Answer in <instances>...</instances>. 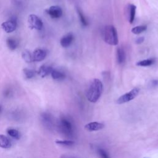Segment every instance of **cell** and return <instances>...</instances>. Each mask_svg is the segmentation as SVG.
<instances>
[{"instance_id": "cell-30", "label": "cell", "mask_w": 158, "mask_h": 158, "mask_svg": "<svg viewBox=\"0 0 158 158\" xmlns=\"http://www.w3.org/2000/svg\"><path fill=\"white\" fill-rule=\"evenodd\" d=\"M19 158H23V157H19Z\"/></svg>"}, {"instance_id": "cell-29", "label": "cell", "mask_w": 158, "mask_h": 158, "mask_svg": "<svg viewBox=\"0 0 158 158\" xmlns=\"http://www.w3.org/2000/svg\"><path fill=\"white\" fill-rule=\"evenodd\" d=\"M1 106H0V111H1Z\"/></svg>"}, {"instance_id": "cell-8", "label": "cell", "mask_w": 158, "mask_h": 158, "mask_svg": "<svg viewBox=\"0 0 158 158\" xmlns=\"http://www.w3.org/2000/svg\"><path fill=\"white\" fill-rule=\"evenodd\" d=\"M45 11L52 19H59L62 15V10L59 6H50Z\"/></svg>"}, {"instance_id": "cell-4", "label": "cell", "mask_w": 158, "mask_h": 158, "mask_svg": "<svg viewBox=\"0 0 158 158\" xmlns=\"http://www.w3.org/2000/svg\"><path fill=\"white\" fill-rule=\"evenodd\" d=\"M40 121L44 128L48 130H52L54 127V120L52 115L47 112H44L40 115Z\"/></svg>"}, {"instance_id": "cell-25", "label": "cell", "mask_w": 158, "mask_h": 158, "mask_svg": "<svg viewBox=\"0 0 158 158\" xmlns=\"http://www.w3.org/2000/svg\"><path fill=\"white\" fill-rule=\"evenodd\" d=\"M98 153L101 158H110L108 154L103 149H101V148L98 149Z\"/></svg>"}, {"instance_id": "cell-24", "label": "cell", "mask_w": 158, "mask_h": 158, "mask_svg": "<svg viewBox=\"0 0 158 158\" xmlns=\"http://www.w3.org/2000/svg\"><path fill=\"white\" fill-rule=\"evenodd\" d=\"M77 12H78V14L79 18H80V20L81 24L83 26H87L88 25L87 20L86 19V18H85V15H83V14L82 13V12L79 9H77Z\"/></svg>"}, {"instance_id": "cell-10", "label": "cell", "mask_w": 158, "mask_h": 158, "mask_svg": "<svg viewBox=\"0 0 158 158\" xmlns=\"http://www.w3.org/2000/svg\"><path fill=\"white\" fill-rule=\"evenodd\" d=\"M104 127V125L98 122H92L87 123L85 126V128L89 131H98L102 129Z\"/></svg>"}, {"instance_id": "cell-20", "label": "cell", "mask_w": 158, "mask_h": 158, "mask_svg": "<svg viewBox=\"0 0 158 158\" xmlns=\"http://www.w3.org/2000/svg\"><path fill=\"white\" fill-rule=\"evenodd\" d=\"M23 73L26 79H30L35 77L36 72L31 69L24 68L23 69Z\"/></svg>"}, {"instance_id": "cell-28", "label": "cell", "mask_w": 158, "mask_h": 158, "mask_svg": "<svg viewBox=\"0 0 158 158\" xmlns=\"http://www.w3.org/2000/svg\"><path fill=\"white\" fill-rule=\"evenodd\" d=\"M60 158H77V157H75L72 156H69V155H62L60 156Z\"/></svg>"}, {"instance_id": "cell-27", "label": "cell", "mask_w": 158, "mask_h": 158, "mask_svg": "<svg viewBox=\"0 0 158 158\" xmlns=\"http://www.w3.org/2000/svg\"><path fill=\"white\" fill-rule=\"evenodd\" d=\"M144 40V38L143 36H141V37H139L136 39V43L137 44H141L142 43Z\"/></svg>"}, {"instance_id": "cell-14", "label": "cell", "mask_w": 158, "mask_h": 158, "mask_svg": "<svg viewBox=\"0 0 158 158\" xmlns=\"http://www.w3.org/2000/svg\"><path fill=\"white\" fill-rule=\"evenodd\" d=\"M126 54L125 51L123 48L120 47L118 48L117 49V60L118 64H122L125 60Z\"/></svg>"}, {"instance_id": "cell-11", "label": "cell", "mask_w": 158, "mask_h": 158, "mask_svg": "<svg viewBox=\"0 0 158 158\" xmlns=\"http://www.w3.org/2000/svg\"><path fill=\"white\" fill-rule=\"evenodd\" d=\"M73 40V34L71 33H69L61 38L60 40V44L63 48H67L72 44Z\"/></svg>"}, {"instance_id": "cell-6", "label": "cell", "mask_w": 158, "mask_h": 158, "mask_svg": "<svg viewBox=\"0 0 158 158\" xmlns=\"http://www.w3.org/2000/svg\"><path fill=\"white\" fill-rule=\"evenodd\" d=\"M17 27V20L15 17H12L7 20L1 23L2 29L7 33H9L15 31Z\"/></svg>"}, {"instance_id": "cell-17", "label": "cell", "mask_w": 158, "mask_h": 158, "mask_svg": "<svg viewBox=\"0 0 158 158\" xmlns=\"http://www.w3.org/2000/svg\"><path fill=\"white\" fill-rule=\"evenodd\" d=\"M51 75L54 80H61L65 77V75L63 72L56 69H53L52 70L51 73Z\"/></svg>"}, {"instance_id": "cell-1", "label": "cell", "mask_w": 158, "mask_h": 158, "mask_svg": "<svg viewBox=\"0 0 158 158\" xmlns=\"http://www.w3.org/2000/svg\"><path fill=\"white\" fill-rule=\"evenodd\" d=\"M103 91V85L101 81L98 78L93 79L89 83L87 91L86 98L93 103L96 102L100 98Z\"/></svg>"}, {"instance_id": "cell-15", "label": "cell", "mask_w": 158, "mask_h": 158, "mask_svg": "<svg viewBox=\"0 0 158 158\" xmlns=\"http://www.w3.org/2000/svg\"><path fill=\"white\" fill-rule=\"evenodd\" d=\"M6 44L10 50L14 51L17 48L19 45V42L15 38L9 37L6 40Z\"/></svg>"}, {"instance_id": "cell-21", "label": "cell", "mask_w": 158, "mask_h": 158, "mask_svg": "<svg viewBox=\"0 0 158 158\" xmlns=\"http://www.w3.org/2000/svg\"><path fill=\"white\" fill-rule=\"evenodd\" d=\"M57 144L64 147H70L72 146L75 142L71 139H64V140H57L56 141Z\"/></svg>"}, {"instance_id": "cell-2", "label": "cell", "mask_w": 158, "mask_h": 158, "mask_svg": "<svg viewBox=\"0 0 158 158\" xmlns=\"http://www.w3.org/2000/svg\"><path fill=\"white\" fill-rule=\"evenodd\" d=\"M58 129L64 136L68 138H73L74 135L73 125L68 117L62 116L60 118L58 122Z\"/></svg>"}, {"instance_id": "cell-19", "label": "cell", "mask_w": 158, "mask_h": 158, "mask_svg": "<svg viewBox=\"0 0 158 158\" xmlns=\"http://www.w3.org/2000/svg\"><path fill=\"white\" fill-rule=\"evenodd\" d=\"M22 57L27 63H31L33 62L32 54H31L28 50L25 49L22 52Z\"/></svg>"}, {"instance_id": "cell-16", "label": "cell", "mask_w": 158, "mask_h": 158, "mask_svg": "<svg viewBox=\"0 0 158 158\" xmlns=\"http://www.w3.org/2000/svg\"><path fill=\"white\" fill-rule=\"evenodd\" d=\"M136 7L133 4H130L128 7V20L130 23H132L135 20Z\"/></svg>"}, {"instance_id": "cell-12", "label": "cell", "mask_w": 158, "mask_h": 158, "mask_svg": "<svg viewBox=\"0 0 158 158\" xmlns=\"http://www.w3.org/2000/svg\"><path fill=\"white\" fill-rule=\"evenodd\" d=\"M53 70L52 67L48 65H42L38 69L37 73L42 78H44L49 75H51L52 70Z\"/></svg>"}, {"instance_id": "cell-7", "label": "cell", "mask_w": 158, "mask_h": 158, "mask_svg": "<svg viewBox=\"0 0 158 158\" xmlns=\"http://www.w3.org/2000/svg\"><path fill=\"white\" fill-rule=\"evenodd\" d=\"M28 23L30 28L36 30H41L43 27V23L41 19L35 14H30L28 16Z\"/></svg>"}, {"instance_id": "cell-13", "label": "cell", "mask_w": 158, "mask_h": 158, "mask_svg": "<svg viewBox=\"0 0 158 158\" xmlns=\"http://www.w3.org/2000/svg\"><path fill=\"white\" fill-rule=\"evenodd\" d=\"M12 146L10 140L5 135L0 134V148L4 149L10 148Z\"/></svg>"}, {"instance_id": "cell-26", "label": "cell", "mask_w": 158, "mask_h": 158, "mask_svg": "<svg viewBox=\"0 0 158 158\" xmlns=\"http://www.w3.org/2000/svg\"><path fill=\"white\" fill-rule=\"evenodd\" d=\"M151 85V87L152 88H155L157 86H158V80H153L151 81L150 83Z\"/></svg>"}, {"instance_id": "cell-23", "label": "cell", "mask_w": 158, "mask_h": 158, "mask_svg": "<svg viewBox=\"0 0 158 158\" xmlns=\"http://www.w3.org/2000/svg\"><path fill=\"white\" fill-rule=\"evenodd\" d=\"M146 29H147V27L146 25H138V26L133 27L131 29V32L133 34L139 35V34L144 32V31H146Z\"/></svg>"}, {"instance_id": "cell-22", "label": "cell", "mask_w": 158, "mask_h": 158, "mask_svg": "<svg viewBox=\"0 0 158 158\" xmlns=\"http://www.w3.org/2000/svg\"><path fill=\"white\" fill-rule=\"evenodd\" d=\"M154 63V59H148L139 60L136 63V65L141 67H148L152 65Z\"/></svg>"}, {"instance_id": "cell-5", "label": "cell", "mask_w": 158, "mask_h": 158, "mask_svg": "<svg viewBox=\"0 0 158 158\" xmlns=\"http://www.w3.org/2000/svg\"><path fill=\"white\" fill-rule=\"evenodd\" d=\"M139 88H134L130 91L120 96L117 100V103L118 104H121L128 102L133 100V99H135L139 94Z\"/></svg>"}, {"instance_id": "cell-9", "label": "cell", "mask_w": 158, "mask_h": 158, "mask_svg": "<svg viewBox=\"0 0 158 158\" xmlns=\"http://www.w3.org/2000/svg\"><path fill=\"white\" fill-rule=\"evenodd\" d=\"M47 56V51L42 48H37L32 53L33 62H40L43 60Z\"/></svg>"}, {"instance_id": "cell-3", "label": "cell", "mask_w": 158, "mask_h": 158, "mask_svg": "<svg viewBox=\"0 0 158 158\" xmlns=\"http://www.w3.org/2000/svg\"><path fill=\"white\" fill-rule=\"evenodd\" d=\"M102 38L105 43L111 46H116L118 39L116 28L112 25H107L102 31Z\"/></svg>"}, {"instance_id": "cell-18", "label": "cell", "mask_w": 158, "mask_h": 158, "mask_svg": "<svg viewBox=\"0 0 158 158\" xmlns=\"http://www.w3.org/2000/svg\"><path fill=\"white\" fill-rule=\"evenodd\" d=\"M7 133L12 138L15 139H19L20 138V133L19 131L14 128H9L6 130Z\"/></svg>"}]
</instances>
